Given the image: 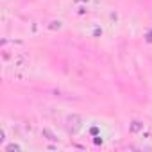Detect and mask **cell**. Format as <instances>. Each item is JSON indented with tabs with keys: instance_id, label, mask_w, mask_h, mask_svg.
Masks as SVG:
<instances>
[{
	"instance_id": "6da1fadb",
	"label": "cell",
	"mask_w": 152,
	"mask_h": 152,
	"mask_svg": "<svg viewBox=\"0 0 152 152\" xmlns=\"http://www.w3.org/2000/svg\"><path fill=\"white\" fill-rule=\"evenodd\" d=\"M68 124H70V129H72V131H77L79 125H81V116H77V115L68 116Z\"/></svg>"
},
{
	"instance_id": "7a4b0ae2",
	"label": "cell",
	"mask_w": 152,
	"mask_h": 152,
	"mask_svg": "<svg viewBox=\"0 0 152 152\" xmlns=\"http://www.w3.org/2000/svg\"><path fill=\"white\" fill-rule=\"evenodd\" d=\"M141 129H143V124H141V122H138V120H136V122H132V124H131V132H140Z\"/></svg>"
},
{
	"instance_id": "3957f363",
	"label": "cell",
	"mask_w": 152,
	"mask_h": 152,
	"mask_svg": "<svg viewBox=\"0 0 152 152\" xmlns=\"http://www.w3.org/2000/svg\"><path fill=\"white\" fill-rule=\"evenodd\" d=\"M6 152H20V145L11 143V145H7V147H6Z\"/></svg>"
},
{
	"instance_id": "277c9868",
	"label": "cell",
	"mask_w": 152,
	"mask_h": 152,
	"mask_svg": "<svg viewBox=\"0 0 152 152\" xmlns=\"http://www.w3.org/2000/svg\"><path fill=\"white\" fill-rule=\"evenodd\" d=\"M43 136H47V138H48V140H52V141H54V140H57V138L48 131V129H43Z\"/></svg>"
},
{
	"instance_id": "5b68a950",
	"label": "cell",
	"mask_w": 152,
	"mask_h": 152,
	"mask_svg": "<svg viewBox=\"0 0 152 152\" xmlns=\"http://www.w3.org/2000/svg\"><path fill=\"white\" fill-rule=\"evenodd\" d=\"M50 29H52V31H54V29H61V22H52Z\"/></svg>"
},
{
	"instance_id": "8992f818",
	"label": "cell",
	"mask_w": 152,
	"mask_h": 152,
	"mask_svg": "<svg viewBox=\"0 0 152 152\" xmlns=\"http://www.w3.org/2000/svg\"><path fill=\"white\" fill-rule=\"evenodd\" d=\"M147 41H148V43H152V32H148V36H147Z\"/></svg>"
}]
</instances>
